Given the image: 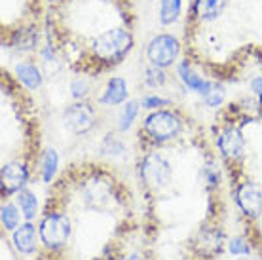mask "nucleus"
<instances>
[{
  "instance_id": "nucleus-1",
  "label": "nucleus",
  "mask_w": 262,
  "mask_h": 260,
  "mask_svg": "<svg viewBox=\"0 0 262 260\" xmlns=\"http://www.w3.org/2000/svg\"><path fill=\"white\" fill-rule=\"evenodd\" d=\"M133 38L124 29H111L93 42V53L105 63H120L129 53Z\"/></svg>"
},
{
  "instance_id": "nucleus-2",
  "label": "nucleus",
  "mask_w": 262,
  "mask_h": 260,
  "mask_svg": "<svg viewBox=\"0 0 262 260\" xmlns=\"http://www.w3.org/2000/svg\"><path fill=\"white\" fill-rule=\"evenodd\" d=\"M141 179L152 190H164L171 181V165L160 154H148L141 163Z\"/></svg>"
},
{
  "instance_id": "nucleus-3",
  "label": "nucleus",
  "mask_w": 262,
  "mask_h": 260,
  "mask_svg": "<svg viewBox=\"0 0 262 260\" xmlns=\"http://www.w3.org/2000/svg\"><path fill=\"white\" fill-rule=\"evenodd\" d=\"M179 52H181V44H179V40L175 36H171V34H158V36H154L150 40L146 55H148V61L154 67L165 69V67L173 65L177 61Z\"/></svg>"
},
{
  "instance_id": "nucleus-4",
  "label": "nucleus",
  "mask_w": 262,
  "mask_h": 260,
  "mask_svg": "<svg viewBox=\"0 0 262 260\" xmlns=\"http://www.w3.org/2000/svg\"><path fill=\"white\" fill-rule=\"evenodd\" d=\"M181 120L167 111H156L144 120V129L154 141H169L181 133Z\"/></svg>"
},
{
  "instance_id": "nucleus-5",
  "label": "nucleus",
  "mask_w": 262,
  "mask_h": 260,
  "mask_svg": "<svg viewBox=\"0 0 262 260\" xmlns=\"http://www.w3.org/2000/svg\"><path fill=\"white\" fill-rule=\"evenodd\" d=\"M69 235H71V222L65 215L52 213L40 224V237L44 241V245L50 249H57L61 245H65Z\"/></svg>"
},
{
  "instance_id": "nucleus-6",
  "label": "nucleus",
  "mask_w": 262,
  "mask_h": 260,
  "mask_svg": "<svg viewBox=\"0 0 262 260\" xmlns=\"http://www.w3.org/2000/svg\"><path fill=\"white\" fill-rule=\"evenodd\" d=\"M84 202L88 207L92 209H106L111 205L112 200V186L111 182L101 179V177H93L84 184Z\"/></svg>"
},
{
  "instance_id": "nucleus-7",
  "label": "nucleus",
  "mask_w": 262,
  "mask_h": 260,
  "mask_svg": "<svg viewBox=\"0 0 262 260\" xmlns=\"http://www.w3.org/2000/svg\"><path fill=\"white\" fill-rule=\"evenodd\" d=\"M95 124V116H93V111L84 103H76L69 106L65 112V125L72 133H85L90 131Z\"/></svg>"
},
{
  "instance_id": "nucleus-8",
  "label": "nucleus",
  "mask_w": 262,
  "mask_h": 260,
  "mask_svg": "<svg viewBox=\"0 0 262 260\" xmlns=\"http://www.w3.org/2000/svg\"><path fill=\"white\" fill-rule=\"evenodd\" d=\"M237 205L247 216L262 215V188L255 182H243L237 188Z\"/></svg>"
},
{
  "instance_id": "nucleus-9",
  "label": "nucleus",
  "mask_w": 262,
  "mask_h": 260,
  "mask_svg": "<svg viewBox=\"0 0 262 260\" xmlns=\"http://www.w3.org/2000/svg\"><path fill=\"white\" fill-rule=\"evenodd\" d=\"M219 148H221L224 158L239 160L243 156V148H245V141H243L239 129H236V127L224 129L219 137Z\"/></svg>"
},
{
  "instance_id": "nucleus-10",
  "label": "nucleus",
  "mask_w": 262,
  "mask_h": 260,
  "mask_svg": "<svg viewBox=\"0 0 262 260\" xmlns=\"http://www.w3.org/2000/svg\"><path fill=\"white\" fill-rule=\"evenodd\" d=\"M221 247H223V234L213 228H203L194 241V249L198 251V254L207 258H213L215 254L221 253Z\"/></svg>"
},
{
  "instance_id": "nucleus-11",
  "label": "nucleus",
  "mask_w": 262,
  "mask_h": 260,
  "mask_svg": "<svg viewBox=\"0 0 262 260\" xmlns=\"http://www.w3.org/2000/svg\"><path fill=\"white\" fill-rule=\"evenodd\" d=\"M29 173L27 167L19 162H10L2 167V188L4 192H17L25 186Z\"/></svg>"
},
{
  "instance_id": "nucleus-12",
  "label": "nucleus",
  "mask_w": 262,
  "mask_h": 260,
  "mask_svg": "<svg viewBox=\"0 0 262 260\" xmlns=\"http://www.w3.org/2000/svg\"><path fill=\"white\" fill-rule=\"evenodd\" d=\"M125 97H127V84H125L124 78H111L108 84H106V90L101 97V103L103 104H120L124 103Z\"/></svg>"
},
{
  "instance_id": "nucleus-13",
  "label": "nucleus",
  "mask_w": 262,
  "mask_h": 260,
  "mask_svg": "<svg viewBox=\"0 0 262 260\" xmlns=\"http://www.w3.org/2000/svg\"><path fill=\"white\" fill-rule=\"evenodd\" d=\"M13 243H15V249L23 254L33 253L34 247H36V240H34V226L33 224H23V226H17V230L13 232Z\"/></svg>"
},
{
  "instance_id": "nucleus-14",
  "label": "nucleus",
  "mask_w": 262,
  "mask_h": 260,
  "mask_svg": "<svg viewBox=\"0 0 262 260\" xmlns=\"http://www.w3.org/2000/svg\"><path fill=\"white\" fill-rule=\"evenodd\" d=\"M224 8H226V0H196L194 12L200 19L213 21L223 13Z\"/></svg>"
},
{
  "instance_id": "nucleus-15",
  "label": "nucleus",
  "mask_w": 262,
  "mask_h": 260,
  "mask_svg": "<svg viewBox=\"0 0 262 260\" xmlns=\"http://www.w3.org/2000/svg\"><path fill=\"white\" fill-rule=\"evenodd\" d=\"M179 76L183 78V82L188 85L190 90L198 91V93H202V95H205V93L209 91L211 85H213V84H209V82H205L203 78H200L196 72L190 69L188 63H181V65H179Z\"/></svg>"
},
{
  "instance_id": "nucleus-16",
  "label": "nucleus",
  "mask_w": 262,
  "mask_h": 260,
  "mask_svg": "<svg viewBox=\"0 0 262 260\" xmlns=\"http://www.w3.org/2000/svg\"><path fill=\"white\" fill-rule=\"evenodd\" d=\"M15 74H17V78H19L27 88H31V90H36V88H40V84H42V74H40L38 69L34 65H31V63H19V65L15 67Z\"/></svg>"
},
{
  "instance_id": "nucleus-17",
  "label": "nucleus",
  "mask_w": 262,
  "mask_h": 260,
  "mask_svg": "<svg viewBox=\"0 0 262 260\" xmlns=\"http://www.w3.org/2000/svg\"><path fill=\"white\" fill-rule=\"evenodd\" d=\"M36 40H38V34L33 29H19L13 34V46L21 52H31L36 46Z\"/></svg>"
},
{
  "instance_id": "nucleus-18",
  "label": "nucleus",
  "mask_w": 262,
  "mask_h": 260,
  "mask_svg": "<svg viewBox=\"0 0 262 260\" xmlns=\"http://www.w3.org/2000/svg\"><path fill=\"white\" fill-rule=\"evenodd\" d=\"M181 15V0H162L160 6V21L164 25H171Z\"/></svg>"
},
{
  "instance_id": "nucleus-19",
  "label": "nucleus",
  "mask_w": 262,
  "mask_h": 260,
  "mask_svg": "<svg viewBox=\"0 0 262 260\" xmlns=\"http://www.w3.org/2000/svg\"><path fill=\"white\" fill-rule=\"evenodd\" d=\"M19 205H21V211H23L25 219H27V221H31V219L36 215V209H38V200H36V196H34L33 192H29V190H21Z\"/></svg>"
},
{
  "instance_id": "nucleus-20",
  "label": "nucleus",
  "mask_w": 262,
  "mask_h": 260,
  "mask_svg": "<svg viewBox=\"0 0 262 260\" xmlns=\"http://www.w3.org/2000/svg\"><path fill=\"white\" fill-rule=\"evenodd\" d=\"M55 171H57V154H55V150H46L44 160H42V177H44V182H52Z\"/></svg>"
},
{
  "instance_id": "nucleus-21",
  "label": "nucleus",
  "mask_w": 262,
  "mask_h": 260,
  "mask_svg": "<svg viewBox=\"0 0 262 260\" xmlns=\"http://www.w3.org/2000/svg\"><path fill=\"white\" fill-rule=\"evenodd\" d=\"M139 112V104L135 101H129V103L124 106V111H122V116H120V129L125 131L127 127H131L133 124V120L137 116Z\"/></svg>"
},
{
  "instance_id": "nucleus-22",
  "label": "nucleus",
  "mask_w": 262,
  "mask_h": 260,
  "mask_svg": "<svg viewBox=\"0 0 262 260\" xmlns=\"http://www.w3.org/2000/svg\"><path fill=\"white\" fill-rule=\"evenodd\" d=\"M17 222H19V213L13 205H4L2 207V224L6 230H15L17 228Z\"/></svg>"
},
{
  "instance_id": "nucleus-23",
  "label": "nucleus",
  "mask_w": 262,
  "mask_h": 260,
  "mask_svg": "<svg viewBox=\"0 0 262 260\" xmlns=\"http://www.w3.org/2000/svg\"><path fill=\"white\" fill-rule=\"evenodd\" d=\"M144 82L150 85V88H158V85H162L165 82V74L164 71L160 69V67H154L152 65L148 71H146V76H144Z\"/></svg>"
},
{
  "instance_id": "nucleus-24",
  "label": "nucleus",
  "mask_w": 262,
  "mask_h": 260,
  "mask_svg": "<svg viewBox=\"0 0 262 260\" xmlns=\"http://www.w3.org/2000/svg\"><path fill=\"white\" fill-rule=\"evenodd\" d=\"M203 97H205V103L215 109V106H219V104L223 103L224 91H223V88H219V85H211L209 91H207Z\"/></svg>"
},
{
  "instance_id": "nucleus-25",
  "label": "nucleus",
  "mask_w": 262,
  "mask_h": 260,
  "mask_svg": "<svg viewBox=\"0 0 262 260\" xmlns=\"http://www.w3.org/2000/svg\"><path fill=\"white\" fill-rule=\"evenodd\" d=\"M230 253H234V254H249L251 253V249L249 245H247V241L242 240V237H237V240H232L230 241Z\"/></svg>"
},
{
  "instance_id": "nucleus-26",
  "label": "nucleus",
  "mask_w": 262,
  "mask_h": 260,
  "mask_svg": "<svg viewBox=\"0 0 262 260\" xmlns=\"http://www.w3.org/2000/svg\"><path fill=\"white\" fill-rule=\"evenodd\" d=\"M167 101L162 97H146L143 99V106L144 109H158V106H165Z\"/></svg>"
},
{
  "instance_id": "nucleus-27",
  "label": "nucleus",
  "mask_w": 262,
  "mask_h": 260,
  "mask_svg": "<svg viewBox=\"0 0 262 260\" xmlns=\"http://www.w3.org/2000/svg\"><path fill=\"white\" fill-rule=\"evenodd\" d=\"M85 93H88V84H85V82H80V80H76V82L72 84V95L78 99V97H84Z\"/></svg>"
},
{
  "instance_id": "nucleus-28",
  "label": "nucleus",
  "mask_w": 262,
  "mask_h": 260,
  "mask_svg": "<svg viewBox=\"0 0 262 260\" xmlns=\"http://www.w3.org/2000/svg\"><path fill=\"white\" fill-rule=\"evenodd\" d=\"M251 90L255 91L256 95L262 99V78H255L253 82H251Z\"/></svg>"
},
{
  "instance_id": "nucleus-29",
  "label": "nucleus",
  "mask_w": 262,
  "mask_h": 260,
  "mask_svg": "<svg viewBox=\"0 0 262 260\" xmlns=\"http://www.w3.org/2000/svg\"><path fill=\"white\" fill-rule=\"evenodd\" d=\"M127 260H137V256H129Z\"/></svg>"
}]
</instances>
